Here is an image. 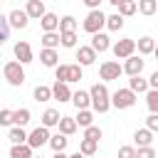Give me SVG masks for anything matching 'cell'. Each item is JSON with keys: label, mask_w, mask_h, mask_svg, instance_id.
Listing matches in <instances>:
<instances>
[{"label": "cell", "mask_w": 158, "mask_h": 158, "mask_svg": "<svg viewBox=\"0 0 158 158\" xmlns=\"http://www.w3.org/2000/svg\"><path fill=\"white\" fill-rule=\"evenodd\" d=\"M32 146L30 143H15L10 148V158H32Z\"/></svg>", "instance_id": "obj_19"}, {"label": "cell", "mask_w": 158, "mask_h": 158, "mask_svg": "<svg viewBox=\"0 0 158 158\" xmlns=\"http://www.w3.org/2000/svg\"><path fill=\"white\" fill-rule=\"evenodd\" d=\"M15 57H17V62H22V64H30L35 57H32V47L27 44V42H17L15 44Z\"/></svg>", "instance_id": "obj_12"}, {"label": "cell", "mask_w": 158, "mask_h": 158, "mask_svg": "<svg viewBox=\"0 0 158 158\" xmlns=\"http://www.w3.org/2000/svg\"><path fill=\"white\" fill-rule=\"evenodd\" d=\"M148 86H151V89H158V69L151 74V79H148Z\"/></svg>", "instance_id": "obj_45"}, {"label": "cell", "mask_w": 158, "mask_h": 158, "mask_svg": "<svg viewBox=\"0 0 158 158\" xmlns=\"http://www.w3.org/2000/svg\"><path fill=\"white\" fill-rule=\"evenodd\" d=\"M40 25H42L44 32H59V17L54 12H44L42 20H40Z\"/></svg>", "instance_id": "obj_14"}, {"label": "cell", "mask_w": 158, "mask_h": 158, "mask_svg": "<svg viewBox=\"0 0 158 158\" xmlns=\"http://www.w3.org/2000/svg\"><path fill=\"white\" fill-rule=\"evenodd\" d=\"M69 81H81V64H69Z\"/></svg>", "instance_id": "obj_40"}, {"label": "cell", "mask_w": 158, "mask_h": 158, "mask_svg": "<svg viewBox=\"0 0 158 158\" xmlns=\"http://www.w3.org/2000/svg\"><path fill=\"white\" fill-rule=\"evenodd\" d=\"M153 54H156V59H158V44H156V49H153Z\"/></svg>", "instance_id": "obj_50"}, {"label": "cell", "mask_w": 158, "mask_h": 158, "mask_svg": "<svg viewBox=\"0 0 158 158\" xmlns=\"http://www.w3.org/2000/svg\"><path fill=\"white\" fill-rule=\"evenodd\" d=\"M7 138H10V143H12V146H15V143H27L25 126H12V128H10V133H7Z\"/></svg>", "instance_id": "obj_24"}, {"label": "cell", "mask_w": 158, "mask_h": 158, "mask_svg": "<svg viewBox=\"0 0 158 158\" xmlns=\"http://www.w3.org/2000/svg\"><path fill=\"white\" fill-rule=\"evenodd\" d=\"M89 94H91V106L96 114H106L111 109V94H109L106 84H94L89 89Z\"/></svg>", "instance_id": "obj_1"}, {"label": "cell", "mask_w": 158, "mask_h": 158, "mask_svg": "<svg viewBox=\"0 0 158 158\" xmlns=\"http://www.w3.org/2000/svg\"><path fill=\"white\" fill-rule=\"evenodd\" d=\"M40 42H42V47L54 49V47H59V44H62V35H59V32H44Z\"/></svg>", "instance_id": "obj_20"}, {"label": "cell", "mask_w": 158, "mask_h": 158, "mask_svg": "<svg viewBox=\"0 0 158 158\" xmlns=\"http://www.w3.org/2000/svg\"><path fill=\"white\" fill-rule=\"evenodd\" d=\"M72 89H69V84L67 81H54L52 84V99H57L59 104H64V101H72Z\"/></svg>", "instance_id": "obj_8"}, {"label": "cell", "mask_w": 158, "mask_h": 158, "mask_svg": "<svg viewBox=\"0 0 158 158\" xmlns=\"http://www.w3.org/2000/svg\"><path fill=\"white\" fill-rule=\"evenodd\" d=\"M81 2H84V5L89 7V10H96V7H99V5L104 2V0H81Z\"/></svg>", "instance_id": "obj_46"}, {"label": "cell", "mask_w": 158, "mask_h": 158, "mask_svg": "<svg viewBox=\"0 0 158 158\" xmlns=\"http://www.w3.org/2000/svg\"><path fill=\"white\" fill-rule=\"evenodd\" d=\"M54 77H57V81H67L69 84V64H57L54 67Z\"/></svg>", "instance_id": "obj_36"}, {"label": "cell", "mask_w": 158, "mask_h": 158, "mask_svg": "<svg viewBox=\"0 0 158 158\" xmlns=\"http://www.w3.org/2000/svg\"><path fill=\"white\" fill-rule=\"evenodd\" d=\"M118 158H136V148L133 146H121L118 148Z\"/></svg>", "instance_id": "obj_43"}, {"label": "cell", "mask_w": 158, "mask_h": 158, "mask_svg": "<svg viewBox=\"0 0 158 158\" xmlns=\"http://www.w3.org/2000/svg\"><path fill=\"white\" fill-rule=\"evenodd\" d=\"M27 143L32 148H42L44 143H49V128L47 126H37L32 133H27Z\"/></svg>", "instance_id": "obj_7"}, {"label": "cell", "mask_w": 158, "mask_h": 158, "mask_svg": "<svg viewBox=\"0 0 158 158\" xmlns=\"http://www.w3.org/2000/svg\"><path fill=\"white\" fill-rule=\"evenodd\" d=\"M101 136H104V133H101V128H99V126H94V123L84 128V138H91V141H99Z\"/></svg>", "instance_id": "obj_39"}, {"label": "cell", "mask_w": 158, "mask_h": 158, "mask_svg": "<svg viewBox=\"0 0 158 158\" xmlns=\"http://www.w3.org/2000/svg\"><path fill=\"white\" fill-rule=\"evenodd\" d=\"M2 74L7 79L10 86H22L25 84V69H22V62H7L2 67Z\"/></svg>", "instance_id": "obj_2"}, {"label": "cell", "mask_w": 158, "mask_h": 158, "mask_svg": "<svg viewBox=\"0 0 158 158\" xmlns=\"http://www.w3.org/2000/svg\"><path fill=\"white\" fill-rule=\"evenodd\" d=\"M128 89H131V91H136V94H146L151 86H148V81H146V79H141V74H136V77H131V79H128Z\"/></svg>", "instance_id": "obj_21"}, {"label": "cell", "mask_w": 158, "mask_h": 158, "mask_svg": "<svg viewBox=\"0 0 158 158\" xmlns=\"http://www.w3.org/2000/svg\"><path fill=\"white\" fill-rule=\"evenodd\" d=\"M133 104H136V91L131 89H116L111 94V106L116 109H131Z\"/></svg>", "instance_id": "obj_4"}, {"label": "cell", "mask_w": 158, "mask_h": 158, "mask_svg": "<svg viewBox=\"0 0 158 158\" xmlns=\"http://www.w3.org/2000/svg\"><path fill=\"white\" fill-rule=\"evenodd\" d=\"M106 27H109L111 32H118V30L123 27V15H118V12L106 15Z\"/></svg>", "instance_id": "obj_29"}, {"label": "cell", "mask_w": 158, "mask_h": 158, "mask_svg": "<svg viewBox=\"0 0 158 158\" xmlns=\"http://www.w3.org/2000/svg\"><path fill=\"white\" fill-rule=\"evenodd\" d=\"M114 54H116V59H128L133 52H136V40H131V37H123V40H118L114 47Z\"/></svg>", "instance_id": "obj_5"}, {"label": "cell", "mask_w": 158, "mask_h": 158, "mask_svg": "<svg viewBox=\"0 0 158 158\" xmlns=\"http://www.w3.org/2000/svg\"><path fill=\"white\" fill-rule=\"evenodd\" d=\"M25 12L30 15V20H42V15H44L47 10H44V2H42V0H27Z\"/></svg>", "instance_id": "obj_13"}, {"label": "cell", "mask_w": 158, "mask_h": 158, "mask_svg": "<svg viewBox=\"0 0 158 158\" xmlns=\"http://www.w3.org/2000/svg\"><path fill=\"white\" fill-rule=\"evenodd\" d=\"M77 59H79V64H81V67H89V64H94V62H96V49H94L91 44L79 47V49H77Z\"/></svg>", "instance_id": "obj_10"}, {"label": "cell", "mask_w": 158, "mask_h": 158, "mask_svg": "<svg viewBox=\"0 0 158 158\" xmlns=\"http://www.w3.org/2000/svg\"><path fill=\"white\" fill-rule=\"evenodd\" d=\"M30 116H32V114H30V109H25V106L17 109V111H12V121H15V126H27V123H30Z\"/></svg>", "instance_id": "obj_28"}, {"label": "cell", "mask_w": 158, "mask_h": 158, "mask_svg": "<svg viewBox=\"0 0 158 158\" xmlns=\"http://www.w3.org/2000/svg\"><path fill=\"white\" fill-rule=\"evenodd\" d=\"M133 141H136L138 148L151 146V143H153V131H151V128H138V131L133 133Z\"/></svg>", "instance_id": "obj_18"}, {"label": "cell", "mask_w": 158, "mask_h": 158, "mask_svg": "<svg viewBox=\"0 0 158 158\" xmlns=\"http://www.w3.org/2000/svg\"><path fill=\"white\" fill-rule=\"evenodd\" d=\"M136 49H138V54H153L156 42H153L151 37H141V40L136 42Z\"/></svg>", "instance_id": "obj_27"}, {"label": "cell", "mask_w": 158, "mask_h": 158, "mask_svg": "<svg viewBox=\"0 0 158 158\" xmlns=\"http://www.w3.org/2000/svg\"><path fill=\"white\" fill-rule=\"evenodd\" d=\"M0 126H15L12 111H10V109H2V111H0Z\"/></svg>", "instance_id": "obj_41"}, {"label": "cell", "mask_w": 158, "mask_h": 158, "mask_svg": "<svg viewBox=\"0 0 158 158\" xmlns=\"http://www.w3.org/2000/svg\"><path fill=\"white\" fill-rule=\"evenodd\" d=\"M0 2H2V0H0Z\"/></svg>", "instance_id": "obj_52"}, {"label": "cell", "mask_w": 158, "mask_h": 158, "mask_svg": "<svg viewBox=\"0 0 158 158\" xmlns=\"http://www.w3.org/2000/svg\"><path fill=\"white\" fill-rule=\"evenodd\" d=\"M59 111L57 109H47L44 114H42V126H47V128H52V126H59Z\"/></svg>", "instance_id": "obj_23"}, {"label": "cell", "mask_w": 158, "mask_h": 158, "mask_svg": "<svg viewBox=\"0 0 158 158\" xmlns=\"http://www.w3.org/2000/svg\"><path fill=\"white\" fill-rule=\"evenodd\" d=\"M156 10H158V0H138V12L141 15L151 17V15H156Z\"/></svg>", "instance_id": "obj_26"}, {"label": "cell", "mask_w": 158, "mask_h": 158, "mask_svg": "<svg viewBox=\"0 0 158 158\" xmlns=\"http://www.w3.org/2000/svg\"><path fill=\"white\" fill-rule=\"evenodd\" d=\"M72 104H74L77 109H89V106H91V94H89V91H81V89L74 91V94H72Z\"/></svg>", "instance_id": "obj_17"}, {"label": "cell", "mask_w": 158, "mask_h": 158, "mask_svg": "<svg viewBox=\"0 0 158 158\" xmlns=\"http://www.w3.org/2000/svg\"><path fill=\"white\" fill-rule=\"evenodd\" d=\"M91 121H94V114H91L89 109H79V114H77V123H79L81 128H86V126H91Z\"/></svg>", "instance_id": "obj_34"}, {"label": "cell", "mask_w": 158, "mask_h": 158, "mask_svg": "<svg viewBox=\"0 0 158 158\" xmlns=\"http://www.w3.org/2000/svg\"><path fill=\"white\" fill-rule=\"evenodd\" d=\"M143 64H146V62H143L141 57L131 54V57L126 59V64H123V72H126L128 77H136V74H141V72H143Z\"/></svg>", "instance_id": "obj_11"}, {"label": "cell", "mask_w": 158, "mask_h": 158, "mask_svg": "<svg viewBox=\"0 0 158 158\" xmlns=\"http://www.w3.org/2000/svg\"><path fill=\"white\" fill-rule=\"evenodd\" d=\"M106 2H111L114 7H118V5H121V0H106Z\"/></svg>", "instance_id": "obj_49"}, {"label": "cell", "mask_w": 158, "mask_h": 158, "mask_svg": "<svg viewBox=\"0 0 158 158\" xmlns=\"http://www.w3.org/2000/svg\"><path fill=\"white\" fill-rule=\"evenodd\" d=\"M52 158H69V156H64V151H59V153H54Z\"/></svg>", "instance_id": "obj_47"}, {"label": "cell", "mask_w": 158, "mask_h": 158, "mask_svg": "<svg viewBox=\"0 0 158 158\" xmlns=\"http://www.w3.org/2000/svg\"><path fill=\"white\" fill-rule=\"evenodd\" d=\"M136 10H138V2L136 0H121V5H118V15H123V17L133 15Z\"/></svg>", "instance_id": "obj_31"}, {"label": "cell", "mask_w": 158, "mask_h": 158, "mask_svg": "<svg viewBox=\"0 0 158 158\" xmlns=\"http://www.w3.org/2000/svg\"><path fill=\"white\" fill-rule=\"evenodd\" d=\"M96 146H99V141L81 138V143H79V153H84V156H94V153H96Z\"/></svg>", "instance_id": "obj_30"}, {"label": "cell", "mask_w": 158, "mask_h": 158, "mask_svg": "<svg viewBox=\"0 0 158 158\" xmlns=\"http://www.w3.org/2000/svg\"><path fill=\"white\" fill-rule=\"evenodd\" d=\"M40 62H42L44 67H57V64H59V54H57L54 49L42 47V49H40Z\"/></svg>", "instance_id": "obj_16"}, {"label": "cell", "mask_w": 158, "mask_h": 158, "mask_svg": "<svg viewBox=\"0 0 158 158\" xmlns=\"http://www.w3.org/2000/svg\"><path fill=\"white\" fill-rule=\"evenodd\" d=\"M67 143H69V138L59 131V133H54V136H49V146H52V151L54 153H59V151H64L67 148Z\"/></svg>", "instance_id": "obj_25"}, {"label": "cell", "mask_w": 158, "mask_h": 158, "mask_svg": "<svg viewBox=\"0 0 158 158\" xmlns=\"http://www.w3.org/2000/svg\"><path fill=\"white\" fill-rule=\"evenodd\" d=\"M59 35H62V47L67 49L77 47V32H59Z\"/></svg>", "instance_id": "obj_38"}, {"label": "cell", "mask_w": 158, "mask_h": 158, "mask_svg": "<svg viewBox=\"0 0 158 158\" xmlns=\"http://www.w3.org/2000/svg\"><path fill=\"white\" fill-rule=\"evenodd\" d=\"M146 128H151L153 133H158V114H151L146 118Z\"/></svg>", "instance_id": "obj_44"}, {"label": "cell", "mask_w": 158, "mask_h": 158, "mask_svg": "<svg viewBox=\"0 0 158 158\" xmlns=\"http://www.w3.org/2000/svg\"><path fill=\"white\" fill-rule=\"evenodd\" d=\"M123 74V67L118 64V62H104L101 67H99V77L104 79V81H114V79H118Z\"/></svg>", "instance_id": "obj_6"}, {"label": "cell", "mask_w": 158, "mask_h": 158, "mask_svg": "<svg viewBox=\"0 0 158 158\" xmlns=\"http://www.w3.org/2000/svg\"><path fill=\"white\" fill-rule=\"evenodd\" d=\"M7 20H10V27H15V30H25L27 27V22H30V15L25 12V10H12L10 15H7Z\"/></svg>", "instance_id": "obj_9"}, {"label": "cell", "mask_w": 158, "mask_h": 158, "mask_svg": "<svg viewBox=\"0 0 158 158\" xmlns=\"http://www.w3.org/2000/svg\"><path fill=\"white\" fill-rule=\"evenodd\" d=\"M77 128H79L77 118H72V116H62V118H59V131H62L64 136H72Z\"/></svg>", "instance_id": "obj_22"}, {"label": "cell", "mask_w": 158, "mask_h": 158, "mask_svg": "<svg viewBox=\"0 0 158 158\" xmlns=\"http://www.w3.org/2000/svg\"><path fill=\"white\" fill-rule=\"evenodd\" d=\"M91 47H94L96 52H106V49L111 47V40H109V35H104V32H96V35H91Z\"/></svg>", "instance_id": "obj_15"}, {"label": "cell", "mask_w": 158, "mask_h": 158, "mask_svg": "<svg viewBox=\"0 0 158 158\" xmlns=\"http://www.w3.org/2000/svg\"><path fill=\"white\" fill-rule=\"evenodd\" d=\"M136 158H156V151H153V146L136 148Z\"/></svg>", "instance_id": "obj_42"}, {"label": "cell", "mask_w": 158, "mask_h": 158, "mask_svg": "<svg viewBox=\"0 0 158 158\" xmlns=\"http://www.w3.org/2000/svg\"><path fill=\"white\" fill-rule=\"evenodd\" d=\"M32 158H35V156H32ZM37 158H42V156H37Z\"/></svg>", "instance_id": "obj_51"}, {"label": "cell", "mask_w": 158, "mask_h": 158, "mask_svg": "<svg viewBox=\"0 0 158 158\" xmlns=\"http://www.w3.org/2000/svg\"><path fill=\"white\" fill-rule=\"evenodd\" d=\"M146 104L151 114H158V89H148L146 91Z\"/></svg>", "instance_id": "obj_32"}, {"label": "cell", "mask_w": 158, "mask_h": 158, "mask_svg": "<svg viewBox=\"0 0 158 158\" xmlns=\"http://www.w3.org/2000/svg\"><path fill=\"white\" fill-rule=\"evenodd\" d=\"M59 32H77V20L72 15H64L59 20Z\"/></svg>", "instance_id": "obj_33"}, {"label": "cell", "mask_w": 158, "mask_h": 158, "mask_svg": "<svg viewBox=\"0 0 158 158\" xmlns=\"http://www.w3.org/2000/svg\"><path fill=\"white\" fill-rule=\"evenodd\" d=\"M69 158H84V153H79V151H77V153H72Z\"/></svg>", "instance_id": "obj_48"}, {"label": "cell", "mask_w": 158, "mask_h": 158, "mask_svg": "<svg viewBox=\"0 0 158 158\" xmlns=\"http://www.w3.org/2000/svg\"><path fill=\"white\" fill-rule=\"evenodd\" d=\"M106 25V15L96 7V10H89V15L84 17V32H89V35H96V32H101V27Z\"/></svg>", "instance_id": "obj_3"}, {"label": "cell", "mask_w": 158, "mask_h": 158, "mask_svg": "<svg viewBox=\"0 0 158 158\" xmlns=\"http://www.w3.org/2000/svg\"><path fill=\"white\" fill-rule=\"evenodd\" d=\"M35 99L37 101H49L52 99V86H44V84L35 86Z\"/></svg>", "instance_id": "obj_35"}, {"label": "cell", "mask_w": 158, "mask_h": 158, "mask_svg": "<svg viewBox=\"0 0 158 158\" xmlns=\"http://www.w3.org/2000/svg\"><path fill=\"white\" fill-rule=\"evenodd\" d=\"M7 37H10V20L0 15V44H5Z\"/></svg>", "instance_id": "obj_37"}]
</instances>
